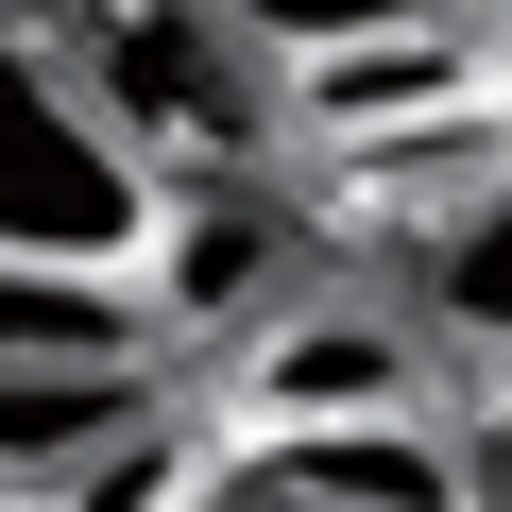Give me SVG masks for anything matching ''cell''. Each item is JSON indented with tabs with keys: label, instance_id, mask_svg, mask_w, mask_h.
<instances>
[{
	"label": "cell",
	"instance_id": "8",
	"mask_svg": "<svg viewBox=\"0 0 512 512\" xmlns=\"http://www.w3.org/2000/svg\"><path fill=\"white\" fill-rule=\"evenodd\" d=\"M0 359H171V325H154V291H86V274L0 256Z\"/></svg>",
	"mask_w": 512,
	"mask_h": 512
},
{
	"label": "cell",
	"instance_id": "10",
	"mask_svg": "<svg viewBox=\"0 0 512 512\" xmlns=\"http://www.w3.org/2000/svg\"><path fill=\"white\" fill-rule=\"evenodd\" d=\"M188 512H325V495H308V478H274V461H256V444H239V461H222V478H205Z\"/></svg>",
	"mask_w": 512,
	"mask_h": 512
},
{
	"label": "cell",
	"instance_id": "9",
	"mask_svg": "<svg viewBox=\"0 0 512 512\" xmlns=\"http://www.w3.org/2000/svg\"><path fill=\"white\" fill-rule=\"evenodd\" d=\"M222 18L274 52V69H308V52H359V35H444V18H495V0H222Z\"/></svg>",
	"mask_w": 512,
	"mask_h": 512
},
{
	"label": "cell",
	"instance_id": "2",
	"mask_svg": "<svg viewBox=\"0 0 512 512\" xmlns=\"http://www.w3.org/2000/svg\"><path fill=\"white\" fill-rule=\"evenodd\" d=\"M69 52H86V86L137 120V154L188 171V188H205V171H256V154L291 137V69L256 52L222 0H103Z\"/></svg>",
	"mask_w": 512,
	"mask_h": 512
},
{
	"label": "cell",
	"instance_id": "4",
	"mask_svg": "<svg viewBox=\"0 0 512 512\" xmlns=\"http://www.w3.org/2000/svg\"><path fill=\"white\" fill-rule=\"evenodd\" d=\"M154 427H171V359H0V512H52Z\"/></svg>",
	"mask_w": 512,
	"mask_h": 512
},
{
	"label": "cell",
	"instance_id": "7",
	"mask_svg": "<svg viewBox=\"0 0 512 512\" xmlns=\"http://www.w3.org/2000/svg\"><path fill=\"white\" fill-rule=\"evenodd\" d=\"M410 325L461 342V359H512V188H478V205L427 222V256H410Z\"/></svg>",
	"mask_w": 512,
	"mask_h": 512
},
{
	"label": "cell",
	"instance_id": "6",
	"mask_svg": "<svg viewBox=\"0 0 512 512\" xmlns=\"http://www.w3.org/2000/svg\"><path fill=\"white\" fill-rule=\"evenodd\" d=\"M274 478H308L325 512H461V461H444V427L410 410V427H291V444H256Z\"/></svg>",
	"mask_w": 512,
	"mask_h": 512
},
{
	"label": "cell",
	"instance_id": "5",
	"mask_svg": "<svg viewBox=\"0 0 512 512\" xmlns=\"http://www.w3.org/2000/svg\"><path fill=\"white\" fill-rule=\"evenodd\" d=\"M495 86V52H478V18H444V35H359V52H308L291 69V137H427V120H461Z\"/></svg>",
	"mask_w": 512,
	"mask_h": 512
},
{
	"label": "cell",
	"instance_id": "1",
	"mask_svg": "<svg viewBox=\"0 0 512 512\" xmlns=\"http://www.w3.org/2000/svg\"><path fill=\"white\" fill-rule=\"evenodd\" d=\"M171 239H188V171L137 154V120L86 86L69 35L0 18V256L18 274H86V291H154Z\"/></svg>",
	"mask_w": 512,
	"mask_h": 512
},
{
	"label": "cell",
	"instance_id": "11",
	"mask_svg": "<svg viewBox=\"0 0 512 512\" xmlns=\"http://www.w3.org/2000/svg\"><path fill=\"white\" fill-rule=\"evenodd\" d=\"M495 35H512V0H495Z\"/></svg>",
	"mask_w": 512,
	"mask_h": 512
},
{
	"label": "cell",
	"instance_id": "3",
	"mask_svg": "<svg viewBox=\"0 0 512 512\" xmlns=\"http://www.w3.org/2000/svg\"><path fill=\"white\" fill-rule=\"evenodd\" d=\"M222 393H239L256 444H291V427H410V410L444 393V359H427L410 291H393V308H376V291H291L274 325L222 342Z\"/></svg>",
	"mask_w": 512,
	"mask_h": 512
}]
</instances>
